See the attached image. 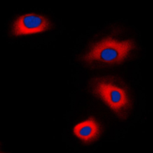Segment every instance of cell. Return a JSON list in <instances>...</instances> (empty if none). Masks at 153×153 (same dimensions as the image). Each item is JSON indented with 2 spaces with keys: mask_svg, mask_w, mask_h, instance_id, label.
I'll use <instances>...</instances> for the list:
<instances>
[{
  "mask_svg": "<svg viewBox=\"0 0 153 153\" xmlns=\"http://www.w3.org/2000/svg\"><path fill=\"white\" fill-rule=\"evenodd\" d=\"M133 48L134 44L131 41L118 42L108 37L95 45L84 57V60L88 62L99 61L108 64H118L126 59Z\"/></svg>",
  "mask_w": 153,
  "mask_h": 153,
  "instance_id": "6da1fadb",
  "label": "cell"
},
{
  "mask_svg": "<svg viewBox=\"0 0 153 153\" xmlns=\"http://www.w3.org/2000/svg\"><path fill=\"white\" fill-rule=\"evenodd\" d=\"M94 92L117 113H120L129 106V100L126 91L110 83L100 82L97 85Z\"/></svg>",
  "mask_w": 153,
  "mask_h": 153,
  "instance_id": "7a4b0ae2",
  "label": "cell"
},
{
  "mask_svg": "<svg viewBox=\"0 0 153 153\" xmlns=\"http://www.w3.org/2000/svg\"><path fill=\"white\" fill-rule=\"evenodd\" d=\"M50 22L42 16L26 14L18 18L13 24L12 33L16 36L39 33L48 29Z\"/></svg>",
  "mask_w": 153,
  "mask_h": 153,
  "instance_id": "3957f363",
  "label": "cell"
},
{
  "mask_svg": "<svg viewBox=\"0 0 153 153\" xmlns=\"http://www.w3.org/2000/svg\"><path fill=\"white\" fill-rule=\"evenodd\" d=\"M100 132V129L99 124L93 117L77 124L74 128L75 136L86 143L95 140L99 136Z\"/></svg>",
  "mask_w": 153,
  "mask_h": 153,
  "instance_id": "277c9868",
  "label": "cell"
}]
</instances>
